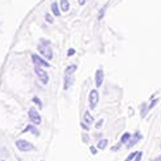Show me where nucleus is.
Here are the masks:
<instances>
[{
	"instance_id": "nucleus-18",
	"label": "nucleus",
	"mask_w": 161,
	"mask_h": 161,
	"mask_svg": "<svg viewBox=\"0 0 161 161\" xmlns=\"http://www.w3.org/2000/svg\"><path fill=\"white\" fill-rule=\"evenodd\" d=\"M32 102L39 107V108H43V102L40 101V98H37V97H34L32 98Z\"/></svg>"
},
{
	"instance_id": "nucleus-21",
	"label": "nucleus",
	"mask_w": 161,
	"mask_h": 161,
	"mask_svg": "<svg viewBox=\"0 0 161 161\" xmlns=\"http://www.w3.org/2000/svg\"><path fill=\"white\" fill-rule=\"evenodd\" d=\"M121 144H123V143H121V142H119V143H117V144H115V146H114V147H112V148H111V150H112V151H117V150H119V148H120V147H121Z\"/></svg>"
},
{
	"instance_id": "nucleus-31",
	"label": "nucleus",
	"mask_w": 161,
	"mask_h": 161,
	"mask_svg": "<svg viewBox=\"0 0 161 161\" xmlns=\"http://www.w3.org/2000/svg\"><path fill=\"white\" fill-rule=\"evenodd\" d=\"M2 161H5V160H2Z\"/></svg>"
},
{
	"instance_id": "nucleus-22",
	"label": "nucleus",
	"mask_w": 161,
	"mask_h": 161,
	"mask_svg": "<svg viewBox=\"0 0 161 161\" xmlns=\"http://www.w3.org/2000/svg\"><path fill=\"white\" fill-rule=\"evenodd\" d=\"M141 157H142V152L139 151V152L137 153V156H136V158H134V161H141Z\"/></svg>"
},
{
	"instance_id": "nucleus-24",
	"label": "nucleus",
	"mask_w": 161,
	"mask_h": 161,
	"mask_svg": "<svg viewBox=\"0 0 161 161\" xmlns=\"http://www.w3.org/2000/svg\"><path fill=\"white\" fill-rule=\"evenodd\" d=\"M45 18H47V21H48L49 23H53V18H52V16H50V14H47V16H45Z\"/></svg>"
},
{
	"instance_id": "nucleus-15",
	"label": "nucleus",
	"mask_w": 161,
	"mask_h": 161,
	"mask_svg": "<svg viewBox=\"0 0 161 161\" xmlns=\"http://www.w3.org/2000/svg\"><path fill=\"white\" fill-rule=\"evenodd\" d=\"M130 138H131V134H130V133H124L123 137H121V139H120V142H121L123 144H126V143L130 141Z\"/></svg>"
},
{
	"instance_id": "nucleus-29",
	"label": "nucleus",
	"mask_w": 161,
	"mask_h": 161,
	"mask_svg": "<svg viewBox=\"0 0 161 161\" xmlns=\"http://www.w3.org/2000/svg\"><path fill=\"white\" fill-rule=\"evenodd\" d=\"M85 2H86V0H79V3H80V5H84V4H85Z\"/></svg>"
},
{
	"instance_id": "nucleus-4",
	"label": "nucleus",
	"mask_w": 161,
	"mask_h": 161,
	"mask_svg": "<svg viewBox=\"0 0 161 161\" xmlns=\"http://www.w3.org/2000/svg\"><path fill=\"white\" fill-rule=\"evenodd\" d=\"M29 119H30V121L35 125L42 124V116L39 115V112L36 111V108H34V107L29 110Z\"/></svg>"
},
{
	"instance_id": "nucleus-9",
	"label": "nucleus",
	"mask_w": 161,
	"mask_h": 161,
	"mask_svg": "<svg viewBox=\"0 0 161 161\" xmlns=\"http://www.w3.org/2000/svg\"><path fill=\"white\" fill-rule=\"evenodd\" d=\"M22 133H32L34 136H36V137L40 136V131L37 130V128H35V124H32V125H27V126L23 129Z\"/></svg>"
},
{
	"instance_id": "nucleus-25",
	"label": "nucleus",
	"mask_w": 161,
	"mask_h": 161,
	"mask_svg": "<svg viewBox=\"0 0 161 161\" xmlns=\"http://www.w3.org/2000/svg\"><path fill=\"white\" fill-rule=\"evenodd\" d=\"M90 152H92L93 155H97V150H96V147H93V146H92V147H90Z\"/></svg>"
},
{
	"instance_id": "nucleus-13",
	"label": "nucleus",
	"mask_w": 161,
	"mask_h": 161,
	"mask_svg": "<svg viewBox=\"0 0 161 161\" xmlns=\"http://www.w3.org/2000/svg\"><path fill=\"white\" fill-rule=\"evenodd\" d=\"M59 5H61V10H62V12H67V10L70 9V3H69V0H61Z\"/></svg>"
},
{
	"instance_id": "nucleus-28",
	"label": "nucleus",
	"mask_w": 161,
	"mask_h": 161,
	"mask_svg": "<svg viewBox=\"0 0 161 161\" xmlns=\"http://www.w3.org/2000/svg\"><path fill=\"white\" fill-rule=\"evenodd\" d=\"M83 138H84V139H83L84 142H88V141H89V137L86 136V134H83Z\"/></svg>"
},
{
	"instance_id": "nucleus-19",
	"label": "nucleus",
	"mask_w": 161,
	"mask_h": 161,
	"mask_svg": "<svg viewBox=\"0 0 161 161\" xmlns=\"http://www.w3.org/2000/svg\"><path fill=\"white\" fill-rule=\"evenodd\" d=\"M137 153H138V152H133V153H130V155L125 158V161H134V157L137 156Z\"/></svg>"
},
{
	"instance_id": "nucleus-2",
	"label": "nucleus",
	"mask_w": 161,
	"mask_h": 161,
	"mask_svg": "<svg viewBox=\"0 0 161 161\" xmlns=\"http://www.w3.org/2000/svg\"><path fill=\"white\" fill-rule=\"evenodd\" d=\"M16 146L19 151H23V152H29V151L35 150V146L31 144L29 141H25V139H18L16 142Z\"/></svg>"
},
{
	"instance_id": "nucleus-27",
	"label": "nucleus",
	"mask_w": 161,
	"mask_h": 161,
	"mask_svg": "<svg viewBox=\"0 0 161 161\" xmlns=\"http://www.w3.org/2000/svg\"><path fill=\"white\" fill-rule=\"evenodd\" d=\"M81 128H83L84 130H89V126H88L86 124H84V123H81Z\"/></svg>"
},
{
	"instance_id": "nucleus-26",
	"label": "nucleus",
	"mask_w": 161,
	"mask_h": 161,
	"mask_svg": "<svg viewBox=\"0 0 161 161\" xmlns=\"http://www.w3.org/2000/svg\"><path fill=\"white\" fill-rule=\"evenodd\" d=\"M102 124H103V120H99V121L96 124V128H97V129H98V128H101V126H102Z\"/></svg>"
},
{
	"instance_id": "nucleus-11",
	"label": "nucleus",
	"mask_w": 161,
	"mask_h": 161,
	"mask_svg": "<svg viewBox=\"0 0 161 161\" xmlns=\"http://www.w3.org/2000/svg\"><path fill=\"white\" fill-rule=\"evenodd\" d=\"M76 70H77V66H76V64H70V66H67V69L64 70V76H66V75H72Z\"/></svg>"
},
{
	"instance_id": "nucleus-12",
	"label": "nucleus",
	"mask_w": 161,
	"mask_h": 161,
	"mask_svg": "<svg viewBox=\"0 0 161 161\" xmlns=\"http://www.w3.org/2000/svg\"><path fill=\"white\" fill-rule=\"evenodd\" d=\"M50 8H52L53 14H54L56 17H59V16H61V10H59V7H58V4H57V3H53Z\"/></svg>"
},
{
	"instance_id": "nucleus-7",
	"label": "nucleus",
	"mask_w": 161,
	"mask_h": 161,
	"mask_svg": "<svg viewBox=\"0 0 161 161\" xmlns=\"http://www.w3.org/2000/svg\"><path fill=\"white\" fill-rule=\"evenodd\" d=\"M141 138H142V134H141L139 131H137L136 134H134V136H131L130 141L126 143V147H128V148H131L133 146H136V144H137V142H138Z\"/></svg>"
},
{
	"instance_id": "nucleus-6",
	"label": "nucleus",
	"mask_w": 161,
	"mask_h": 161,
	"mask_svg": "<svg viewBox=\"0 0 161 161\" xmlns=\"http://www.w3.org/2000/svg\"><path fill=\"white\" fill-rule=\"evenodd\" d=\"M31 59H32V62H34V64L35 66H39V67H50V64H49V62H47L44 58H42L40 56H37V54H31Z\"/></svg>"
},
{
	"instance_id": "nucleus-23",
	"label": "nucleus",
	"mask_w": 161,
	"mask_h": 161,
	"mask_svg": "<svg viewBox=\"0 0 161 161\" xmlns=\"http://www.w3.org/2000/svg\"><path fill=\"white\" fill-rule=\"evenodd\" d=\"M75 54V49H69V53H67V56H69V57H71V56H74Z\"/></svg>"
},
{
	"instance_id": "nucleus-20",
	"label": "nucleus",
	"mask_w": 161,
	"mask_h": 161,
	"mask_svg": "<svg viewBox=\"0 0 161 161\" xmlns=\"http://www.w3.org/2000/svg\"><path fill=\"white\" fill-rule=\"evenodd\" d=\"M157 102H158V99H153V101L151 102V104L148 106V108H150V110H152V108H153V107H155V106L157 104Z\"/></svg>"
},
{
	"instance_id": "nucleus-30",
	"label": "nucleus",
	"mask_w": 161,
	"mask_h": 161,
	"mask_svg": "<svg viewBox=\"0 0 161 161\" xmlns=\"http://www.w3.org/2000/svg\"><path fill=\"white\" fill-rule=\"evenodd\" d=\"M155 161H161V156H160V157H157V158H156Z\"/></svg>"
},
{
	"instance_id": "nucleus-17",
	"label": "nucleus",
	"mask_w": 161,
	"mask_h": 161,
	"mask_svg": "<svg viewBox=\"0 0 161 161\" xmlns=\"http://www.w3.org/2000/svg\"><path fill=\"white\" fill-rule=\"evenodd\" d=\"M84 120H85V123H86L88 125L93 123V117H92V115H90V114H89L88 111H86V112L84 114Z\"/></svg>"
},
{
	"instance_id": "nucleus-5",
	"label": "nucleus",
	"mask_w": 161,
	"mask_h": 161,
	"mask_svg": "<svg viewBox=\"0 0 161 161\" xmlns=\"http://www.w3.org/2000/svg\"><path fill=\"white\" fill-rule=\"evenodd\" d=\"M98 99H99L98 92H97L96 89H93V90L90 92V94H89V106H90L92 110L96 108V106L98 104Z\"/></svg>"
},
{
	"instance_id": "nucleus-8",
	"label": "nucleus",
	"mask_w": 161,
	"mask_h": 161,
	"mask_svg": "<svg viewBox=\"0 0 161 161\" xmlns=\"http://www.w3.org/2000/svg\"><path fill=\"white\" fill-rule=\"evenodd\" d=\"M96 86H101L102 84H103V79H104V74H103V70L102 69H99V70H97V72H96Z\"/></svg>"
},
{
	"instance_id": "nucleus-16",
	"label": "nucleus",
	"mask_w": 161,
	"mask_h": 161,
	"mask_svg": "<svg viewBox=\"0 0 161 161\" xmlns=\"http://www.w3.org/2000/svg\"><path fill=\"white\" fill-rule=\"evenodd\" d=\"M107 144H108V141H107L106 138H104V139H101V141L98 142V148H99V150H104L106 147H107Z\"/></svg>"
},
{
	"instance_id": "nucleus-14",
	"label": "nucleus",
	"mask_w": 161,
	"mask_h": 161,
	"mask_svg": "<svg viewBox=\"0 0 161 161\" xmlns=\"http://www.w3.org/2000/svg\"><path fill=\"white\" fill-rule=\"evenodd\" d=\"M148 111H150V108H148V106H147V103H142V106H141V116L146 117V115H147Z\"/></svg>"
},
{
	"instance_id": "nucleus-3",
	"label": "nucleus",
	"mask_w": 161,
	"mask_h": 161,
	"mask_svg": "<svg viewBox=\"0 0 161 161\" xmlns=\"http://www.w3.org/2000/svg\"><path fill=\"white\" fill-rule=\"evenodd\" d=\"M35 74L37 75V77H39V80L42 81L44 85H47L48 84V81H49V75L42 69V67H39V66H35Z\"/></svg>"
},
{
	"instance_id": "nucleus-1",
	"label": "nucleus",
	"mask_w": 161,
	"mask_h": 161,
	"mask_svg": "<svg viewBox=\"0 0 161 161\" xmlns=\"http://www.w3.org/2000/svg\"><path fill=\"white\" fill-rule=\"evenodd\" d=\"M37 49L40 52V54H42L45 59L53 58V50L50 48V42H48V40H42V43L37 45Z\"/></svg>"
},
{
	"instance_id": "nucleus-10",
	"label": "nucleus",
	"mask_w": 161,
	"mask_h": 161,
	"mask_svg": "<svg viewBox=\"0 0 161 161\" xmlns=\"http://www.w3.org/2000/svg\"><path fill=\"white\" fill-rule=\"evenodd\" d=\"M74 76L72 75H66L64 76V84H63V89L64 90H67V89H69L71 85H72V83H74Z\"/></svg>"
}]
</instances>
